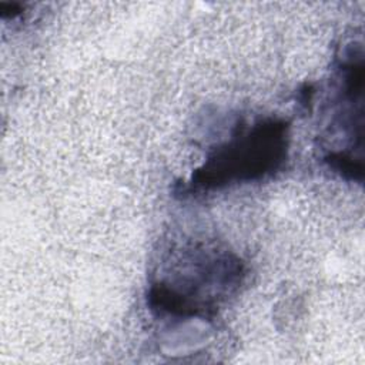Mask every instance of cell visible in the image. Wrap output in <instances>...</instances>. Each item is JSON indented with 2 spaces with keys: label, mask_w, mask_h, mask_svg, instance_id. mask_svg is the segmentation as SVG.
<instances>
[{
  "label": "cell",
  "mask_w": 365,
  "mask_h": 365,
  "mask_svg": "<svg viewBox=\"0 0 365 365\" xmlns=\"http://www.w3.org/2000/svg\"><path fill=\"white\" fill-rule=\"evenodd\" d=\"M287 123L278 118L240 127L192 174L185 190L208 191L274 174L287 157Z\"/></svg>",
  "instance_id": "1"
},
{
  "label": "cell",
  "mask_w": 365,
  "mask_h": 365,
  "mask_svg": "<svg viewBox=\"0 0 365 365\" xmlns=\"http://www.w3.org/2000/svg\"><path fill=\"white\" fill-rule=\"evenodd\" d=\"M178 262L182 269L150 288V307L160 315L207 317L241 281V264L227 252L190 251Z\"/></svg>",
  "instance_id": "2"
}]
</instances>
